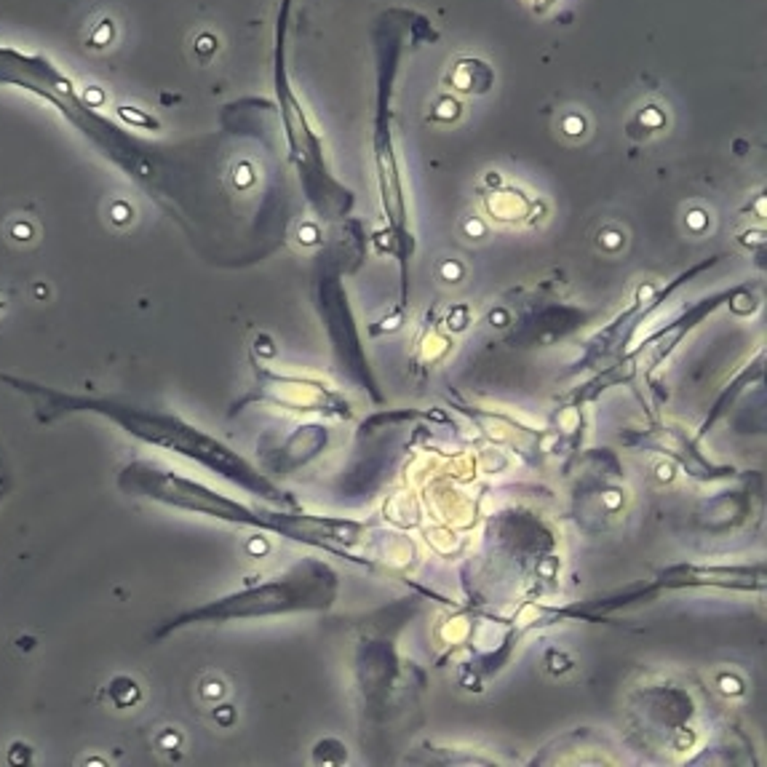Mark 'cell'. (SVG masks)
Here are the masks:
<instances>
[{"instance_id": "7a4b0ae2", "label": "cell", "mask_w": 767, "mask_h": 767, "mask_svg": "<svg viewBox=\"0 0 767 767\" xmlns=\"http://www.w3.org/2000/svg\"><path fill=\"white\" fill-rule=\"evenodd\" d=\"M118 487L123 495L131 498H145L169 509H182V511L204 513L228 524H241V527H255L262 532H275L299 543L310 545H324L332 548L334 543H356L361 537V527L353 521H337V518H318L308 513L278 511V509H262L249 506L241 501H233L228 495H220L209 490L201 482H193L177 471L161 468L148 460H134L121 468L118 474Z\"/></svg>"}, {"instance_id": "277c9868", "label": "cell", "mask_w": 767, "mask_h": 767, "mask_svg": "<svg viewBox=\"0 0 767 767\" xmlns=\"http://www.w3.org/2000/svg\"><path fill=\"white\" fill-rule=\"evenodd\" d=\"M334 596V575L313 561H302L299 567L289 569L286 575L259 583L255 588H244L239 594L215 599L196 610H188L153 631V639H164L185 626L198 623H228V620H247V618H267L283 615L297 610H318L326 607Z\"/></svg>"}, {"instance_id": "6da1fadb", "label": "cell", "mask_w": 767, "mask_h": 767, "mask_svg": "<svg viewBox=\"0 0 767 767\" xmlns=\"http://www.w3.org/2000/svg\"><path fill=\"white\" fill-rule=\"evenodd\" d=\"M0 383L27 399V404H30V409L40 426H51V423H59V420L72 417V415H94V417L113 423L115 428H121L123 434H129L137 442L169 450L174 455H182V458L204 466L206 471H215L217 476L228 479L231 485H239L241 490L252 493L267 503H286L281 490L273 487L236 450H231L220 439L204 434L201 428L190 426L188 420H182L172 412H161L156 407H142V404H134L123 396H113V393H102V396L72 393V391H62V388L46 385V383L30 380V377H19V375H5V372L0 375Z\"/></svg>"}, {"instance_id": "3957f363", "label": "cell", "mask_w": 767, "mask_h": 767, "mask_svg": "<svg viewBox=\"0 0 767 767\" xmlns=\"http://www.w3.org/2000/svg\"><path fill=\"white\" fill-rule=\"evenodd\" d=\"M0 83L27 88L40 99L51 102L83 137H88L126 174L145 182L148 188L156 185L158 169L153 148L142 145L137 137L121 131V126L97 113V107L75 91V83L67 75H62L46 56L0 46Z\"/></svg>"}]
</instances>
